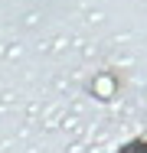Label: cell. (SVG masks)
Masks as SVG:
<instances>
[{
  "mask_svg": "<svg viewBox=\"0 0 147 153\" xmlns=\"http://www.w3.org/2000/svg\"><path fill=\"white\" fill-rule=\"evenodd\" d=\"M118 153H147V140H128L124 147H118Z\"/></svg>",
  "mask_w": 147,
  "mask_h": 153,
  "instance_id": "1",
  "label": "cell"
}]
</instances>
